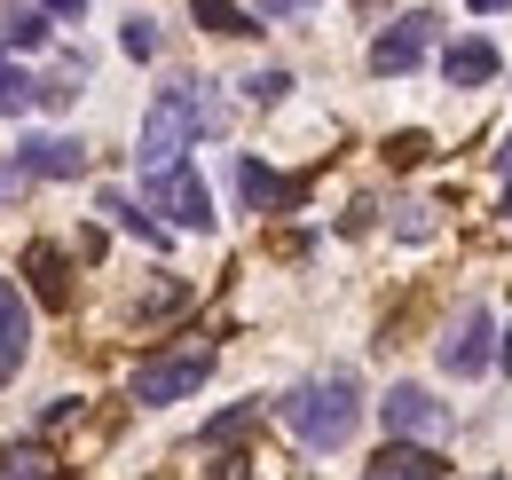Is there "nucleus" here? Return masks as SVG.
Masks as SVG:
<instances>
[{"mask_svg": "<svg viewBox=\"0 0 512 480\" xmlns=\"http://www.w3.org/2000/svg\"><path fill=\"white\" fill-rule=\"evenodd\" d=\"M276 418L292 425V441L300 449H347L355 441V425H363V386H355V370H323V378H300L292 394H276Z\"/></svg>", "mask_w": 512, "mask_h": 480, "instance_id": "1", "label": "nucleus"}, {"mask_svg": "<svg viewBox=\"0 0 512 480\" xmlns=\"http://www.w3.org/2000/svg\"><path fill=\"white\" fill-rule=\"evenodd\" d=\"M221 126V103L205 95V79H174L158 103H150V119H142V174L150 166H174V158H190V142L197 134H213Z\"/></svg>", "mask_w": 512, "mask_h": 480, "instance_id": "2", "label": "nucleus"}, {"mask_svg": "<svg viewBox=\"0 0 512 480\" xmlns=\"http://www.w3.org/2000/svg\"><path fill=\"white\" fill-rule=\"evenodd\" d=\"M205 378H213V339H182V347H166V355L142 362L127 394L142 402V410H166V402H190Z\"/></svg>", "mask_w": 512, "mask_h": 480, "instance_id": "3", "label": "nucleus"}, {"mask_svg": "<svg viewBox=\"0 0 512 480\" xmlns=\"http://www.w3.org/2000/svg\"><path fill=\"white\" fill-rule=\"evenodd\" d=\"M142 197H150V213H166V229H213V197H205V181H197L190 158L150 166V174H142Z\"/></svg>", "mask_w": 512, "mask_h": 480, "instance_id": "4", "label": "nucleus"}, {"mask_svg": "<svg viewBox=\"0 0 512 480\" xmlns=\"http://www.w3.org/2000/svg\"><path fill=\"white\" fill-rule=\"evenodd\" d=\"M434 355H442L449 378H489V370L505 362V347H497V315H489V307H465V315L442 331Z\"/></svg>", "mask_w": 512, "mask_h": 480, "instance_id": "5", "label": "nucleus"}, {"mask_svg": "<svg viewBox=\"0 0 512 480\" xmlns=\"http://www.w3.org/2000/svg\"><path fill=\"white\" fill-rule=\"evenodd\" d=\"M434 40H442V16H434V8H410V16H394L379 40H371V71H379V79H402V71L426 63Z\"/></svg>", "mask_w": 512, "mask_h": 480, "instance_id": "6", "label": "nucleus"}, {"mask_svg": "<svg viewBox=\"0 0 512 480\" xmlns=\"http://www.w3.org/2000/svg\"><path fill=\"white\" fill-rule=\"evenodd\" d=\"M379 425L394 433V441H434V449H442L449 441V402H434L426 386H386Z\"/></svg>", "mask_w": 512, "mask_h": 480, "instance_id": "7", "label": "nucleus"}, {"mask_svg": "<svg viewBox=\"0 0 512 480\" xmlns=\"http://www.w3.org/2000/svg\"><path fill=\"white\" fill-rule=\"evenodd\" d=\"M87 142H71V134H24V150H16V166L32 181H79L87 174Z\"/></svg>", "mask_w": 512, "mask_h": 480, "instance_id": "8", "label": "nucleus"}, {"mask_svg": "<svg viewBox=\"0 0 512 480\" xmlns=\"http://www.w3.org/2000/svg\"><path fill=\"white\" fill-rule=\"evenodd\" d=\"M237 197H245V213H284V205L308 197V181L300 174H268L260 158H237Z\"/></svg>", "mask_w": 512, "mask_h": 480, "instance_id": "9", "label": "nucleus"}, {"mask_svg": "<svg viewBox=\"0 0 512 480\" xmlns=\"http://www.w3.org/2000/svg\"><path fill=\"white\" fill-rule=\"evenodd\" d=\"M363 480H442V449H434V441H394V433H386V449L371 457Z\"/></svg>", "mask_w": 512, "mask_h": 480, "instance_id": "10", "label": "nucleus"}, {"mask_svg": "<svg viewBox=\"0 0 512 480\" xmlns=\"http://www.w3.org/2000/svg\"><path fill=\"white\" fill-rule=\"evenodd\" d=\"M24 355H32V315H24V292L0 276V386L24 370Z\"/></svg>", "mask_w": 512, "mask_h": 480, "instance_id": "11", "label": "nucleus"}, {"mask_svg": "<svg viewBox=\"0 0 512 480\" xmlns=\"http://www.w3.org/2000/svg\"><path fill=\"white\" fill-rule=\"evenodd\" d=\"M497 71H505V56H497V40H481V32L442 48V79L449 87H481V79H497Z\"/></svg>", "mask_w": 512, "mask_h": 480, "instance_id": "12", "label": "nucleus"}, {"mask_svg": "<svg viewBox=\"0 0 512 480\" xmlns=\"http://www.w3.org/2000/svg\"><path fill=\"white\" fill-rule=\"evenodd\" d=\"M24 276H32V300L40 307H71V260L56 244H24Z\"/></svg>", "mask_w": 512, "mask_h": 480, "instance_id": "13", "label": "nucleus"}, {"mask_svg": "<svg viewBox=\"0 0 512 480\" xmlns=\"http://www.w3.org/2000/svg\"><path fill=\"white\" fill-rule=\"evenodd\" d=\"M103 213H111V221H119L127 237H142V244H150V252H166V244H174V229H166V221H158L150 205H134L127 189H103Z\"/></svg>", "mask_w": 512, "mask_h": 480, "instance_id": "14", "label": "nucleus"}, {"mask_svg": "<svg viewBox=\"0 0 512 480\" xmlns=\"http://www.w3.org/2000/svg\"><path fill=\"white\" fill-rule=\"evenodd\" d=\"M190 16L205 24V32H221V40H253L260 16L253 8H237V0H190Z\"/></svg>", "mask_w": 512, "mask_h": 480, "instance_id": "15", "label": "nucleus"}, {"mask_svg": "<svg viewBox=\"0 0 512 480\" xmlns=\"http://www.w3.org/2000/svg\"><path fill=\"white\" fill-rule=\"evenodd\" d=\"M24 111H40V79H24L16 63L0 56V119H24Z\"/></svg>", "mask_w": 512, "mask_h": 480, "instance_id": "16", "label": "nucleus"}, {"mask_svg": "<svg viewBox=\"0 0 512 480\" xmlns=\"http://www.w3.org/2000/svg\"><path fill=\"white\" fill-rule=\"evenodd\" d=\"M253 418H260V402H237V410H221V418L205 425L197 441H205V449H229V441H245V433H253Z\"/></svg>", "mask_w": 512, "mask_h": 480, "instance_id": "17", "label": "nucleus"}, {"mask_svg": "<svg viewBox=\"0 0 512 480\" xmlns=\"http://www.w3.org/2000/svg\"><path fill=\"white\" fill-rule=\"evenodd\" d=\"M0 40H8V48H48V8H8Z\"/></svg>", "mask_w": 512, "mask_h": 480, "instance_id": "18", "label": "nucleus"}, {"mask_svg": "<svg viewBox=\"0 0 512 480\" xmlns=\"http://www.w3.org/2000/svg\"><path fill=\"white\" fill-rule=\"evenodd\" d=\"M119 48H127L134 63H158V48H166V32H158L150 16H127V24H119Z\"/></svg>", "mask_w": 512, "mask_h": 480, "instance_id": "19", "label": "nucleus"}, {"mask_svg": "<svg viewBox=\"0 0 512 480\" xmlns=\"http://www.w3.org/2000/svg\"><path fill=\"white\" fill-rule=\"evenodd\" d=\"M245 95H253L260 111H268V103H284V95H292V71H253V79H245Z\"/></svg>", "mask_w": 512, "mask_h": 480, "instance_id": "20", "label": "nucleus"}, {"mask_svg": "<svg viewBox=\"0 0 512 480\" xmlns=\"http://www.w3.org/2000/svg\"><path fill=\"white\" fill-rule=\"evenodd\" d=\"M426 150H434V142H426V134H394V150H386V158H394V166H418V158H426Z\"/></svg>", "mask_w": 512, "mask_h": 480, "instance_id": "21", "label": "nucleus"}, {"mask_svg": "<svg viewBox=\"0 0 512 480\" xmlns=\"http://www.w3.org/2000/svg\"><path fill=\"white\" fill-rule=\"evenodd\" d=\"M24 181H32V174H24V166H16V158H8V166H0V205H8V197H16V189H24Z\"/></svg>", "mask_w": 512, "mask_h": 480, "instance_id": "22", "label": "nucleus"}, {"mask_svg": "<svg viewBox=\"0 0 512 480\" xmlns=\"http://www.w3.org/2000/svg\"><path fill=\"white\" fill-rule=\"evenodd\" d=\"M16 480H64V465H48V457H24V473Z\"/></svg>", "mask_w": 512, "mask_h": 480, "instance_id": "23", "label": "nucleus"}, {"mask_svg": "<svg viewBox=\"0 0 512 480\" xmlns=\"http://www.w3.org/2000/svg\"><path fill=\"white\" fill-rule=\"evenodd\" d=\"M308 0H253V16H300Z\"/></svg>", "mask_w": 512, "mask_h": 480, "instance_id": "24", "label": "nucleus"}, {"mask_svg": "<svg viewBox=\"0 0 512 480\" xmlns=\"http://www.w3.org/2000/svg\"><path fill=\"white\" fill-rule=\"evenodd\" d=\"M48 16H87V0H40Z\"/></svg>", "mask_w": 512, "mask_h": 480, "instance_id": "25", "label": "nucleus"}, {"mask_svg": "<svg viewBox=\"0 0 512 480\" xmlns=\"http://www.w3.org/2000/svg\"><path fill=\"white\" fill-rule=\"evenodd\" d=\"M473 8H481V16H497V8H512V0H473Z\"/></svg>", "mask_w": 512, "mask_h": 480, "instance_id": "26", "label": "nucleus"}, {"mask_svg": "<svg viewBox=\"0 0 512 480\" xmlns=\"http://www.w3.org/2000/svg\"><path fill=\"white\" fill-rule=\"evenodd\" d=\"M505 213H512V174H505Z\"/></svg>", "mask_w": 512, "mask_h": 480, "instance_id": "27", "label": "nucleus"}]
</instances>
